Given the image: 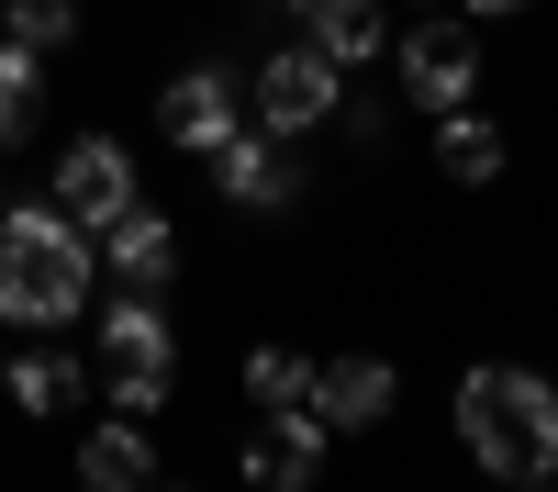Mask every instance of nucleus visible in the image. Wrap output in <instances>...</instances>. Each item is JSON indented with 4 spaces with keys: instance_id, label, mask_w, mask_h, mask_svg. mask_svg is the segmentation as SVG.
<instances>
[{
    "instance_id": "nucleus-14",
    "label": "nucleus",
    "mask_w": 558,
    "mask_h": 492,
    "mask_svg": "<svg viewBox=\"0 0 558 492\" xmlns=\"http://www.w3.org/2000/svg\"><path fill=\"white\" fill-rule=\"evenodd\" d=\"M78 492H157V425L146 415H112L78 436Z\"/></svg>"
},
{
    "instance_id": "nucleus-17",
    "label": "nucleus",
    "mask_w": 558,
    "mask_h": 492,
    "mask_svg": "<svg viewBox=\"0 0 558 492\" xmlns=\"http://www.w3.org/2000/svg\"><path fill=\"white\" fill-rule=\"evenodd\" d=\"M34 112H45V57H23V45L0 34V157L34 146Z\"/></svg>"
},
{
    "instance_id": "nucleus-16",
    "label": "nucleus",
    "mask_w": 558,
    "mask_h": 492,
    "mask_svg": "<svg viewBox=\"0 0 558 492\" xmlns=\"http://www.w3.org/2000/svg\"><path fill=\"white\" fill-rule=\"evenodd\" d=\"M235 381H246V415H291V403L313 392V358L279 347V336H257V347L235 358Z\"/></svg>"
},
{
    "instance_id": "nucleus-13",
    "label": "nucleus",
    "mask_w": 558,
    "mask_h": 492,
    "mask_svg": "<svg viewBox=\"0 0 558 492\" xmlns=\"http://www.w3.org/2000/svg\"><path fill=\"white\" fill-rule=\"evenodd\" d=\"M425 157H436L447 191H492V179L514 168V134H502L481 101H458V112H436V123H425Z\"/></svg>"
},
{
    "instance_id": "nucleus-8",
    "label": "nucleus",
    "mask_w": 558,
    "mask_h": 492,
    "mask_svg": "<svg viewBox=\"0 0 558 492\" xmlns=\"http://www.w3.org/2000/svg\"><path fill=\"white\" fill-rule=\"evenodd\" d=\"M45 191H57L68 224H89V236H101L123 202H146V179H134V146H123V134H68L57 168H45Z\"/></svg>"
},
{
    "instance_id": "nucleus-5",
    "label": "nucleus",
    "mask_w": 558,
    "mask_h": 492,
    "mask_svg": "<svg viewBox=\"0 0 558 492\" xmlns=\"http://www.w3.org/2000/svg\"><path fill=\"white\" fill-rule=\"evenodd\" d=\"M336 112H347V68H324L302 34H291V45H268V57L246 68V123L279 134V146H313Z\"/></svg>"
},
{
    "instance_id": "nucleus-6",
    "label": "nucleus",
    "mask_w": 558,
    "mask_h": 492,
    "mask_svg": "<svg viewBox=\"0 0 558 492\" xmlns=\"http://www.w3.org/2000/svg\"><path fill=\"white\" fill-rule=\"evenodd\" d=\"M202 168H213V202H223V213H246V224H279V213H302V202H313L302 146H279V134H257V123H235Z\"/></svg>"
},
{
    "instance_id": "nucleus-10",
    "label": "nucleus",
    "mask_w": 558,
    "mask_h": 492,
    "mask_svg": "<svg viewBox=\"0 0 558 492\" xmlns=\"http://www.w3.org/2000/svg\"><path fill=\"white\" fill-rule=\"evenodd\" d=\"M324 470H336V436L313 425V403H291V415H257L235 436V481L246 492H313Z\"/></svg>"
},
{
    "instance_id": "nucleus-2",
    "label": "nucleus",
    "mask_w": 558,
    "mask_h": 492,
    "mask_svg": "<svg viewBox=\"0 0 558 492\" xmlns=\"http://www.w3.org/2000/svg\"><path fill=\"white\" fill-rule=\"evenodd\" d=\"M89 291H101V247L89 224H68L57 202H0V325L23 336H68Z\"/></svg>"
},
{
    "instance_id": "nucleus-20",
    "label": "nucleus",
    "mask_w": 558,
    "mask_h": 492,
    "mask_svg": "<svg viewBox=\"0 0 558 492\" xmlns=\"http://www.w3.org/2000/svg\"><path fill=\"white\" fill-rule=\"evenodd\" d=\"M391 12H436V0H391Z\"/></svg>"
},
{
    "instance_id": "nucleus-4",
    "label": "nucleus",
    "mask_w": 558,
    "mask_h": 492,
    "mask_svg": "<svg viewBox=\"0 0 558 492\" xmlns=\"http://www.w3.org/2000/svg\"><path fill=\"white\" fill-rule=\"evenodd\" d=\"M391 89H402V112H458V101H481V79H492V45H481V23L470 12H447V0H436V12H402L391 23Z\"/></svg>"
},
{
    "instance_id": "nucleus-1",
    "label": "nucleus",
    "mask_w": 558,
    "mask_h": 492,
    "mask_svg": "<svg viewBox=\"0 0 558 492\" xmlns=\"http://www.w3.org/2000/svg\"><path fill=\"white\" fill-rule=\"evenodd\" d=\"M447 436L492 492L502 481H558V370L536 358H470L447 392Z\"/></svg>"
},
{
    "instance_id": "nucleus-9",
    "label": "nucleus",
    "mask_w": 558,
    "mask_h": 492,
    "mask_svg": "<svg viewBox=\"0 0 558 492\" xmlns=\"http://www.w3.org/2000/svg\"><path fill=\"white\" fill-rule=\"evenodd\" d=\"M235 123H246V79L223 68V57H191V68L157 89V146H179V157H213Z\"/></svg>"
},
{
    "instance_id": "nucleus-3",
    "label": "nucleus",
    "mask_w": 558,
    "mask_h": 492,
    "mask_svg": "<svg viewBox=\"0 0 558 492\" xmlns=\"http://www.w3.org/2000/svg\"><path fill=\"white\" fill-rule=\"evenodd\" d=\"M89 381L112 392V415H146L157 425V403L179 392V325L157 313V291L89 302Z\"/></svg>"
},
{
    "instance_id": "nucleus-19",
    "label": "nucleus",
    "mask_w": 558,
    "mask_h": 492,
    "mask_svg": "<svg viewBox=\"0 0 558 492\" xmlns=\"http://www.w3.org/2000/svg\"><path fill=\"white\" fill-rule=\"evenodd\" d=\"M447 12H470V23H525V12H547V0H447Z\"/></svg>"
},
{
    "instance_id": "nucleus-11",
    "label": "nucleus",
    "mask_w": 558,
    "mask_h": 492,
    "mask_svg": "<svg viewBox=\"0 0 558 492\" xmlns=\"http://www.w3.org/2000/svg\"><path fill=\"white\" fill-rule=\"evenodd\" d=\"M89 247H101V280H112V291H168V280H179V224H168L157 202H123Z\"/></svg>"
},
{
    "instance_id": "nucleus-7",
    "label": "nucleus",
    "mask_w": 558,
    "mask_h": 492,
    "mask_svg": "<svg viewBox=\"0 0 558 492\" xmlns=\"http://www.w3.org/2000/svg\"><path fill=\"white\" fill-rule=\"evenodd\" d=\"M302 403H313L324 436H380L402 415V370H391L380 347H336V358H313V392Z\"/></svg>"
},
{
    "instance_id": "nucleus-15",
    "label": "nucleus",
    "mask_w": 558,
    "mask_h": 492,
    "mask_svg": "<svg viewBox=\"0 0 558 492\" xmlns=\"http://www.w3.org/2000/svg\"><path fill=\"white\" fill-rule=\"evenodd\" d=\"M68 392H78V370H68V347H57V336H34L23 358H0V403H23L34 425H45V415H68Z\"/></svg>"
},
{
    "instance_id": "nucleus-18",
    "label": "nucleus",
    "mask_w": 558,
    "mask_h": 492,
    "mask_svg": "<svg viewBox=\"0 0 558 492\" xmlns=\"http://www.w3.org/2000/svg\"><path fill=\"white\" fill-rule=\"evenodd\" d=\"M0 34H12L23 57H68L78 45V0H0Z\"/></svg>"
},
{
    "instance_id": "nucleus-12",
    "label": "nucleus",
    "mask_w": 558,
    "mask_h": 492,
    "mask_svg": "<svg viewBox=\"0 0 558 492\" xmlns=\"http://www.w3.org/2000/svg\"><path fill=\"white\" fill-rule=\"evenodd\" d=\"M291 23H302V45H313L324 68H347V79H357V68H380V57H391V23H402V12H391V0H302Z\"/></svg>"
}]
</instances>
